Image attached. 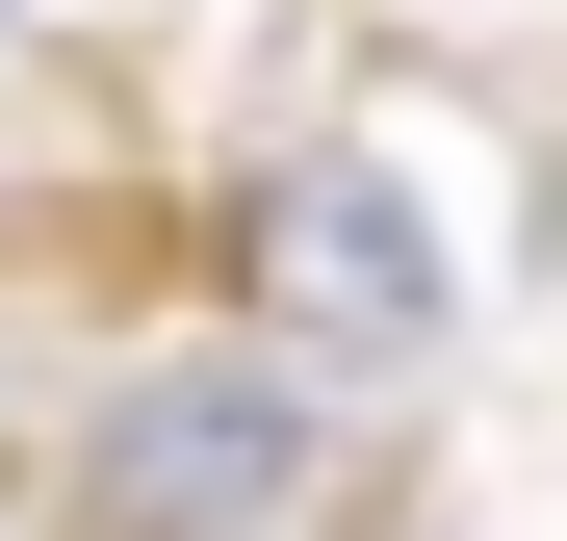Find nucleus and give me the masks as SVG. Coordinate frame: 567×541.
<instances>
[{"instance_id": "nucleus-1", "label": "nucleus", "mask_w": 567, "mask_h": 541, "mask_svg": "<svg viewBox=\"0 0 567 541\" xmlns=\"http://www.w3.org/2000/svg\"><path fill=\"white\" fill-rule=\"evenodd\" d=\"M310 490V387L284 361H130L78 438V541H258Z\"/></svg>"}, {"instance_id": "nucleus-2", "label": "nucleus", "mask_w": 567, "mask_h": 541, "mask_svg": "<svg viewBox=\"0 0 567 541\" xmlns=\"http://www.w3.org/2000/svg\"><path fill=\"white\" fill-rule=\"evenodd\" d=\"M258 310L336 335V361H413V335H439V258H413V207H388L361 155H310V180L258 207Z\"/></svg>"}]
</instances>
